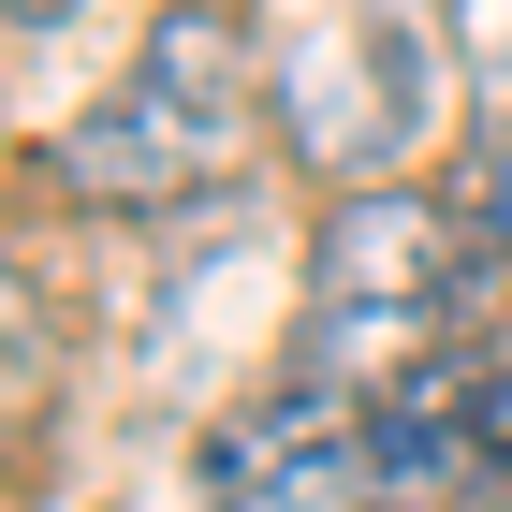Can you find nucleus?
<instances>
[{
	"instance_id": "0eeeda50",
	"label": "nucleus",
	"mask_w": 512,
	"mask_h": 512,
	"mask_svg": "<svg viewBox=\"0 0 512 512\" xmlns=\"http://www.w3.org/2000/svg\"><path fill=\"white\" fill-rule=\"evenodd\" d=\"M498 483H512V381H498Z\"/></svg>"
},
{
	"instance_id": "f03ea898",
	"label": "nucleus",
	"mask_w": 512,
	"mask_h": 512,
	"mask_svg": "<svg viewBox=\"0 0 512 512\" xmlns=\"http://www.w3.org/2000/svg\"><path fill=\"white\" fill-rule=\"evenodd\" d=\"M278 118V74L249 59V30L220 0H176L147 30V59L118 74V103H88L59 132V191L74 205H191V191H235V161L264 147Z\"/></svg>"
},
{
	"instance_id": "20e7f679",
	"label": "nucleus",
	"mask_w": 512,
	"mask_h": 512,
	"mask_svg": "<svg viewBox=\"0 0 512 512\" xmlns=\"http://www.w3.org/2000/svg\"><path fill=\"white\" fill-rule=\"evenodd\" d=\"M191 512H381V454H366V410L278 366L249 410L205 425Z\"/></svg>"
},
{
	"instance_id": "423d86ee",
	"label": "nucleus",
	"mask_w": 512,
	"mask_h": 512,
	"mask_svg": "<svg viewBox=\"0 0 512 512\" xmlns=\"http://www.w3.org/2000/svg\"><path fill=\"white\" fill-rule=\"evenodd\" d=\"M0 15H15V44H59V30L88 15V0H0Z\"/></svg>"
},
{
	"instance_id": "7ed1b4c3",
	"label": "nucleus",
	"mask_w": 512,
	"mask_h": 512,
	"mask_svg": "<svg viewBox=\"0 0 512 512\" xmlns=\"http://www.w3.org/2000/svg\"><path fill=\"white\" fill-rule=\"evenodd\" d=\"M439 118V30L425 0H293L278 15V132L308 176L395 191V161Z\"/></svg>"
},
{
	"instance_id": "f257e3e1",
	"label": "nucleus",
	"mask_w": 512,
	"mask_h": 512,
	"mask_svg": "<svg viewBox=\"0 0 512 512\" xmlns=\"http://www.w3.org/2000/svg\"><path fill=\"white\" fill-rule=\"evenodd\" d=\"M512 293V249L483 235L469 205L439 191H352L337 220H322L308 249V308H293V381L352 395V410H381V395H410L425 366H454L483 337V308Z\"/></svg>"
},
{
	"instance_id": "39448f33",
	"label": "nucleus",
	"mask_w": 512,
	"mask_h": 512,
	"mask_svg": "<svg viewBox=\"0 0 512 512\" xmlns=\"http://www.w3.org/2000/svg\"><path fill=\"white\" fill-rule=\"evenodd\" d=\"M469 220L512 249V103H498V132H483V176H469Z\"/></svg>"
}]
</instances>
